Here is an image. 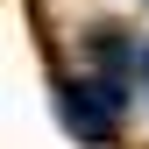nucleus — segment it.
<instances>
[{
  "instance_id": "obj_1",
  "label": "nucleus",
  "mask_w": 149,
  "mask_h": 149,
  "mask_svg": "<svg viewBox=\"0 0 149 149\" xmlns=\"http://www.w3.org/2000/svg\"><path fill=\"white\" fill-rule=\"evenodd\" d=\"M121 114H128V92L100 85L92 71L57 78V121H64L85 149H107V142H114V135H121Z\"/></svg>"
},
{
  "instance_id": "obj_2",
  "label": "nucleus",
  "mask_w": 149,
  "mask_h": 149,
  "mask_svg": "<svg viewBox=\"0 0 149 149\" xmlns=\"http://www.w3.org/2000/svg\"><path fill=\"white\" fill-rule=\"evenodd\" d=\"M135 78H142V92H149V43L135 50Z\"/></svg>"
}]
</instances>
